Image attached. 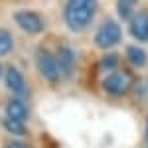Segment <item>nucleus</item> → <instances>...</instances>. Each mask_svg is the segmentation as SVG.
<instances>
[{
    "mask_svg": "<svg viewBox=\"0 0 148 148\" xmlns=\"http://www.w3.org/2000/svg\"><path fill=\"white\" fill-rule=\"evenodd\" d=\"M99 10V0H67L63 8V20L71 32H83L93 22Z\"/></svg>",
    "mask_w": 148,
    "mask_h": 148,
    "instance_id": "f257e3e1",
    "label": "nucleus"
},
{
    "mask_svg": "<svg viewBox=\"0 0 148 148\" xmlns=\"http://www.w3.org/2000/svg\"><path fill=\"white\" fill-rule=\"evenodd\" d=\"M132 75L125 71V69H114L111 71L105 79H103L101 87L103 91L107 93V95H111V97H123L126 93L130 91V87H132Z\"/></svg>",
    "mask_w": 148,
    "mask_h": 148,
    "instance_id": "f03ea898",
    "label": "nucleus"
},
{
    "mask_svg": "<svg viewBox=\"0 0 148 148\" xmlns=\"http://www.w3.org/2000/svg\"><path fill=\"white\" fill-rule=\"evenodd\" d=\"M121 40H123V30H121L119 22H114V20H105V22L97 28L95 38H93L95 46L99 47V49H111V47H114Z\"/></svg>",
    "mask_w": 148,
    "mask_h": 148,
    "instance_id": "7ed1b4c3",
    "label": "nucleus"
},
{
    "mask_svg": "<svg viewBox=\"0 0 148 148\" xmlns=\"http://www.w3.org/2000/svg\"><path fill=\"white\" fill-rule=\"evenodd\" d=\"M36 67L40 71V75L46 81H49V83H57L61 79V71H59L56 56L51 51L44 49V47H40L38 53H36Z\"/></svg>",
    "mask_w": 148,
    "mask_h": 148,
    "instance_id": "20e7f679",
    "label": "nucleus"
},
{
    "mask_svg": "<svg viewBox=\"0 0 148 148\" xmlns=\"http://www.w3.org/2000/svg\"><path fill=\"white\" fill-rule=\"evenodd\" d=\"M14 20L16 24L22 28L24 32H28V34H40V32H44V28H46V22L42 20V16L38 14V12H32V10H20L14 14Z\"/></svg>",
    "mask_w": 148,
    "mask_h": 148,
    "instance_id": "39448f33",
    "label": "nucleus"
},
{
    "mask_svg": "<svg viewBox=\"0 0 148 148\" xmlns=\"http://www.w3.org/2000/svg\"><path fill=\"white\" fill-rule=\"evenodd\" d=\"M128 30H130V36H132L136 42L146 44L148 42V10H138L136 14L130 18Z\"/></svg>",
    "mask_w": 148,
    "mask_h": 148,
    "instance_id": "423d86ee",
    "label": "nucleus"
},
{
    "mask_svg": "<svg viewBox=\"0 0 148 148\" xmlns=\"http://www.w3.org/2000/svg\"><path fill=\"white\" fill-rule=\"evenodd\" d=\"M56 59H57V65H59V71H61V77H71L73 69H75V61H77L75 59V51L63 44V46L57 47Z\"/></svg>",
    "mask_w": 148,
    "mask_h": 148,
    "instance_id": "0eeeda50",
    "label": "nucleus"
},
{
    "mask_svg": "<svg viewBox=\"0 0 148 148\" xmlns=\"http://www.w3.org/2000/svg\"><path fill=\"white\" fill-rule=\"evenodd\" d=\"M4 79H6V87H8L14 95H24V93H26V81H24V75L16 67H8L6 69Z\"/></svg>",
    "mask_w": 148,
    "mask_h": 148,
    "instance_id": "6e6552de",
    "label": "nucleus"
},
{
    "mask_svg": "<svg viewBox=\"0 0 148 148\" xmlns=\"http://www.w3.org/2000/svg\"><path fill=\"white\" fill-rule=\"evenodd\" d=\"M6 119H12V121H20L24 123L28 119V109L20 99H10L6 103Z\"/></svg>",
    "mask_w": 148,
    "mask_h": 148,
    "instance_id": "1a4fd4ad",
    "label": "nucleus"
},
{
    "mask_svg": "<svg viewBox=\"0 0 148 148\" xmlns=\"http://www.w3.org/2000/svg\"><path fill=\"white\" fill-rule=\"evenodd\" d=\"M126 59H128L130 65L142 69L144 65H146V61H148V53L140 46H128L126 47Z\"/></svg>",
    "mask_w": 148,
    "mask_h": 148,
    "instance_id": "9d476101",
    "label": "nucleus"
},
{
    "mask_svg": "<svg viewBox=\"0 0 148 148\" xmlns=\"http://www.w3.org/2000/svg\"><path fill=\"white\" fill-rule=\"evenodd\" d=\"M138 2L140 0H116V16L130 22V18L138 12Z\"/></svg>",
    "mask_w": 148,
    "mask_h": 148,
    "instance_id": "9b49d317",
    "label": "nucleus"
},
{
    "mask_svg": "<svg viewBox=\"0 0 148 148\" xmlns=\"http://www.w3.org/2000/svg\"><path fill=\"white\" fill-rule=\"evenodd\" d=\"M2 126H4V130H6L8 134H12V136H22V134H26V126H24V123H20V121L4 119V121H2Z\"/></svg>",
    "mask_w": 148,
    "mask_h": 148,
    "instance_id": "f8f14e48",
    "label": "nucleus"
},
{
    "mask_svg": "<svg viewBox=\"0 0 148 148\" xmlns=\"http://www.w3.org/2000/svg\"><path fill=\"white\" fill-rule=\"evenodd\" d=\"M119 65V56L116 53H105L101 57V61H99V69H101L103 73H111L114 71Z\"/></svg>",
    "mask_w": 148,
    "mask_h": 148,
    "instance_id": "ddd939ff",
    "label": "nucleus"
},
{
    "mask_svg": "<svg viewBox=\"0 0 148 148\" xmlns=\"http://www.w3.org/2000/svg\"><path fill=\"white\" fill-rule=\"evenodd\" d=\"M12 47H14V40H12V34L8 30L0 28V56H6L10 53Z\"/></svg>",
    "mask_w": 148,
    "mask_h": 148,
    "instance_id": "4468645a",
    "label": "nucleus"
},
{
    "mask_svg": "<svg viewBox=\"0 0 148 148\" xmlns=\"http://www.w3.org/2000/svg\"><path fill=\"white\" fill-rule=\"evenodd\" d=\"M4 148H28V144H24L20 140H10V142H6Z\"/></svg>",
    "mask_w": 148,
    "mask_h": 148,
    "instance_id": "2eb2a0df",
    "label": "nucleus"
},
{
    "mask_svg": "<svg viewBox=\"0 0 148 148\" xmlns=\"http://www.w3.org/2000/svg\"><path fill=\"white\" fill-rule=\"evenodd\" d=\"M144 132H146V140H148V119H146V130Z\"/></svg>",
    "mask_w": 148,
    "mask_h": 148,
    "instance_id": "dca6fc26",
    "label": "nucleus"
},
{
    "mask_svg": "<svg viewBox=\"0 0 148 148\" xmlns=\"http://www.w3.org/2000/svg\"><path fill=\"white\" fill-rule=\"evenodd\" d=\"M0 77H2V65H0Z\"/></svg>",
    "mask_w": 148,
    "mask_h": 148,
    "instance_id": "f3484780",
    "label": "nucleus"
}]
</instances>
